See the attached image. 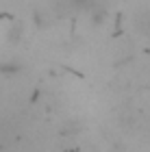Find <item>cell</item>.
I'll use <instances>...</instances> for the list:
<instances>
[{
    "mask_svg": "<svg viewBox=\"0 0 150 152\" xmlns=\"http://www.w3.org/2000/svg\"><path fill=\"white\" fill-rule=\"evenodd\" d=\"M0 72H4V74H15V72H20V65H18V63H2V65H0Z\"/></svg>",
    "mask_w": 150,
    "mask_h": 152,
    "instance_id": "obj_2",
    "label": "cell"
},
{
    "mask_svg": "<svg viewBox=\"0 0 150 152\" xmlns=\"http://www.w3.org/2000/svg\"><path fill=\"white\" fill-rule=\"evenodd\" d=\"M70 9H91L96 4V0H65Z\"/></svg>",
    "mask_w": 150,
    "mask_h": 152,
    "instance_id": "obj_1",
    "label": "cell"
}]
</instances>
